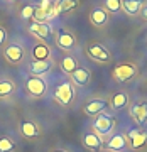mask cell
<instances>
[{
  "label": "cell",
  "mask_w": 147,
  "mask_h": 152,
  "mask_svg": "<svg viewBox=\"0 0 147 152\" xmlns=\"http://www.w3.org/2000/svg\"><path fill=\"white\" fill-rule=\"evenodd\" d=\"M115 127V118L108 113H100L93 122V129L98 135H108Z\"/></svg>",
  "instance_id": "6da1fadb"
},
{
  "label": "cell",
  "mask_w": 147,
  "mask_h": 152,
  "mask_svg": "<svg viewBox=\"0 0 147 152\" xmlns=\"http://www.w3.org/2000/svg\"><path fill=\"white\" fill-rule=\"evenodd\" d=\"M112 75H113V78L118 83H127L137 75V66L132 64V63H124V64L115 66V69Z\"/></svg>",
  "instance_id": "7a4b0ae2"
},
{
  "label": "cell",
  "mask_w": 147,
  "mask_h": 152,
  "mask_svg": "<svg viewBox=\"0 0 147 152\" xmlns=\"http://www.w3.org/2000/svg\"><path fill=\"white\" fill-rule=\"evenodd\" d=\"M73 96H75V90H73V85L69 81H63L61 85L56 86L54 98L61 105H69L73 102Z\"/></svg>",
  "instance_id": "3957f363"
},
{
  "label": "cell",
  "mask_w": 147,
  "mask_h": 152,
  "mask_svg": "<svg viewBox=\"0 0 147 152\" xmlns=\"http://www.w3.org/2000/svg\"><path fill=\"white\" fill-rule=\"evenodd\" d=\"M26 88H27L29 95H32V96H42L44 93H46V81H44L42 78H39V76H31L27 81H26Z\"/></svg>",
  "instance_id": "277c9868"
},
{
  "label": "cell",
  "mask_w": 147,
  "mask_h": 152,
  "mask_svg": "<svg viewBox=\"0 0 147 152\" xmlns=\"http://www.w3.org/2000/svg\"><path fill=\"white\" fill-rule=\"evenodd\" d=\"M108 107V102L107 100H102V98H95V100H90L85 107H83V112L90 117H98L100 113H103V110Z\"/></svg>",
  "instance_id": "5b68a950"
},
{
  "label": "cell",
  "mask_w": 147,
  "mask_h": 152,
  "mask_svg": "<svg viewBox=\"0 0 147 152\" xmlns=\"http://www.w3.org/2000/svg\"><path fill=\"white\" fill-rule=\"evenodd\" d=\"M4 56H5V59L9 61V63H12V64H19V63L24 59L26 53H24V48H22V46L10 44V46H7V48L4 49Z\"/></svg>",
  "instance_id": "8992f818"
},
{
  "label": "cell",
  "mask_w": 147,
  "mask_h": 152,
  "mask_svg": "<svg viewBox=\"0 0 147 152\" xmlns=\"http://www.w3.org/2000/svg\"><path fill=\"white\" fill-rule=\"evenodd\" d=\"M130 115L135 120V124L146 125L147 124V102H137L130 107Z\"/></svg>",
  "instance_id": "52a82bcc"
},
{
  "label": "cell",
  "mask_w": 147,
  "mask_h": 152,
  "mask_svg": "<svg viewBox=\"0 0 147 152\" xmlns=\"http://www.w3.org/2000/svg\"><path fill=\"white\" fill-rule=\"evenodd\" d=\"M88 56L91 58V59L98 61V63H108L110 61V53L108 49L102 46V44H91L90 48H88Z\"/></svg>",
  "instance_id": "ba28073f"
},
{
  "label": "cell",
  "mask_w": 147,
  "mask_h": 152,
  "mask_svg": "<svg viewBox=\"0 0 147 152\" xmlns=\"http://www.w3.org/2000/svg\"><path fill=\"white\" fill-rule=\"evenodd\" d=\"M29 32L34 34V36L37 39H41V41H46V39L51 37L53 29H51V26L46 24V22H34V24L29 26Z\"/></svg>",
  "instance_id": "9c48e42d"
},
{
  "label": "cell",
  "mask_w": 147,
  "mask_h": 152,
  "mask_svg": "<svg viewBox=\"0 0 147 152\" xmlns=\"http://www.w3.org/2000/svg\"><path fill=\"white\" fill-rule=\"evenodd\" d=\"M56 44H58V48L64 49V51H71L76 44V37L68 31H59L56 34Z\"/></svg>",
  "instance_id": "30bf717a"
},
{
  "label": "cell",
  "mask_w": 147,
  "mask_h": 152,
  "mask_svg": "<svg viewBox=\"0 0 147 152\" xmlns=\"http://www.w3.org/2000/svg\"><path fill=\"white\" fill-rule=\"evenodd\" d=\"M127 140L130 142L132 149H142L147 144V132L134 129V130H130L127 134Z\"/></svg>",
  "instance_id": "8fae6325"
},
{
  "label": "cell",
  "mask_w": 147,
  "mask_h": 152,
  "mask_svg": "<svg viewBox=\"0 0 147 152\" xmlns=\"http://www.w3.org/2000/svg\"><path fill=\"white\" fill-rule=\"evenodd\" d=\"M108 20V12L102 9V7H95L91 12H90V22H91L95 27H103Z\"/></svg>",
  "instance_id": "7c38bea8"
},
{
  "label": "cell",
  "mask_w": 147,
  "mask_h": 152,
  "mask_svg": "<svg viewBox=\"0 0 147 152\" xmlns=\"http://www.w3.org/2000/svg\"><path fill=\"white\" fill-rule=\"evenodd\" d=\"M125 147H127V137L122 135V134H115V135H112L108 139V142H107V149H108V151H113V152L124 151Z\"/></svg>",
  "instance_id": "4fadbf2b"
},
{
  "label": "cell",
  "mask_w": 147,
  "mask_h": 152,
  "mask_svg": "<svg viewBox=\"0 0 147 152\" xmlns=\"http://www.w3.org/2000/svg\"><path fill=\"white\" fill-rule=\"evenodd\" d=\"M83 144L90 151H100L102 149V139H100V135H98L97 132H88V134H85Z\"/></svg>",
  "instance_id": "5bb4252c"
},
{
  "label": "cell",
  "mask_w": 147,
  "mask_h": 152,
  "mask_svg": "<svg viewBox=\"0 0 147 152\" xmlns=\"http://www.w3.org/2000/svg\"><path fill=\"white\" fill-rule=\"evenodd\" d=\"M53 68V63L51 61H32L29 64V71L32 73L34 76H41V75H46L49 69Z\"/></svg>",
  "instance_id": "9a60e30c"
},
{
  "label": "cell",
  "mask_w": 147,
  "mask_h": 152,
  "mask_svg": "<svg viewBox=\"0 0 147 152\" xmlns=\"http://www.w3.org/2000/svg\"><path fill=\"white\" fill-rule=\"evenodd\" d=\"M127 105H129V96L124 91L113 93L112 98H110V107L113 110H122V108H125Z\"/></svg>",
  "instance_id": "2e32d148"
},
{
  "label": "cell",
  "mask_w": 147,
  "mask_h": 152,
  "mask_svg": "<svg viewBox=\"0 0 147 152\" xmlns=\"http://www.w3.org/2000/svg\"><path fill=\"white\" fill-rule=\"evenodd\" d=\"M71 81L75 85H80V86H85L90 83V71L86 68H78L73 75H71Z\"/></svg>",
  "instance_id": "e0dca14e"
},
{
  "label": "cell",
  "mask_w": 147,
  "mask_h": 152,
  "mask_svg": "<svg viewBox=\"0 0 147 152\" xmlns=\"http://www.w3.org/2000/svg\"><path fill=\"white\" fill-rule=\"evenodd\" d=\"M122 7H124V10L129 15H137V14H140L142 7H144V2L142 0H124Z\"/></svg>",
  "instance_id": "ac0fdd59"
},
{
  "label": "cell",
  "mask_w": 147,
  "mask_h": 152,
  "mask_svg": "<svg viewBox=\"0 0 147 152\" xmlns=\"http://www.w3.org/2000/svg\"><path fill=\"white\" fill-rule=\"evenodd\" d=\"M20 132H22V135H26L29 137V139H34V137H39V129H37V125L34 124V122H22L20 124Z\"/></svg>",
  "instance_id": "d6986e66"
},
{
  "label": "cell",
  "mask_w": 147,
  "mask_h": 152,
  "mask_svg": "<svg viewBox=\"0 0 147 152\" xmlns=\"http://www.w3.org/2000/svg\"><path fill=\"white\" fill-rule=\"evenodd\" d=\"M61 68H63L64 73L73 75V73L78 69V63H76V59H75L73 56H64V58L61 59Z\"/></svg>",
  "instance_id": "ffe728a7"
},
{
  "label": "cell",
  "mask_w": 147,
  "mask_h": 152,
  "mask_svg": "<svg viewBox=\"0 0 147 152\" xmlns=\"http://www.w3.org/2000/svg\"><path fill=\"white\" fill-rule=\"evenodd\" d=\"M78 5H80L78 0H59L56 4V12L58 14H64V12H69L73 9H76Z\"/></svg>",
  "instance_id": "44dd1931"
},
{
  "label": "cell",
  "mask_w": 147,
  "mask_h": 152,
  "mask_svg": "<svg viewBox=\"0 0 147 152\" xmlns=\"http://www.w3.org/2000/svg\"><path fill=\"white\" fill-rule=\"evenodd\" d=\"M49 48L48 46H44V44H39V46H36L32 51L34 54V61H48L49 59Z\"/></svg>",
  "instance_id": "7402d4cb"
},
{
  "label": "cell",
  "mask_w": 147,
  "mask_h": 152,
  "mask_svg": "<svg viewBox=\"0 0 147 152\" xmlns=\"http://www.w3.org/2000/svg\"><path fill=\"white\" fill-rule=\"evenodd\" d=\"M15 90V85L9 80H4V81H0V98L2 96H9L12 91Z\"/></svg>",
  "instance_id": "603a6c76"
},
{
  "label": "cell",
  "mask_w": 147,
  "mask_h": 152,
  "mask_svg": "<svg viewBox=\"0 0 147 152\" xmlns=\"http://www.w3.org/2000/svg\"><path fill=\"white\" fill-rule=\"evenodd\" d=\"M122 9V0H105V10L117 14Z\"/></svg>",
  "instance_id": "cb8c5ba5"
},
{
  "label": "cell",
  "mask_w": 147,
  "mask_h": 152,
  "mask_svg": "<svg viewBox=\"0 0 147 152\" xmlns=\"http://www.w3.org/2000/svg\"><path fill=\"white\" fill-rule=\"evenodd\" d=\"M14 151V142L7 137H2L0 139V152H12Z\"/></svg>",
  "instance_id": "d4e9b609"
},
{
  "label": "cell",
  "mask_w": 147,
  "mask_h": 152,
  "mask_svg": "<svg viewBox=\"0 0 147 152\" xmlns=\"http://www.w3.org/2000/svg\"><path fill=\"white\" fill-rule=\"evenodd\" d=\"M34 12H36V7L26 5L24 9H22V19H24V20H29V19H32V17H34Z\"/></svg>",
  "instance_id": "484cf974"
},
{
  "label": "cell",
  "mask_w": 147,
  "mask_h": 152,
  "mask_svg": "<svg viewBox=\"0 0 147 152\" xmlns=\"http://www.w3.org/2000/svg\"><path fill=\"white\" fill-rule=\"evenodd\" d=\"M5 41H7V32H5V29L4 27H0V46L5 42Z\"/></svg>",
  "instance_id": "4316f807"
},
{
  "label": "cell",
  "mask_w": 147,
  "mask_h": 152,
  "mask_svg": "<svg viewBox=\"0 0 147 152\" xmlns=\"http://www.w3.org/2000/svg\"><path fill=\"white\" fill-rule=\"evenodd\" d=\"M140 14H142V17H144V19H146V20H147V5H144V7H142Z\"/></svg>",
  "instance_id": "83f0119b"
},
{
  "label": "cell",
  "mask_w": 147,
  "mask_h": 152,
  "mask_svg": "<svg viewBox=\"0 0 147 152\" xmlns=\"http://www.w3.org/2000/svg\"><path fill=\"white\" fill-rule=\"evenodd\" d=\"M54 152H66V151H54Z\"/></svg>",
  "instance_id": "f1b7e54d"
},
{
  "label": "cell",
  "mask_w": 147,
  "mask_h": 152,
  "mask_svg": "<svg viewBox=\"0 0 147 152\" xmlns=\"http://www.w3.org/2000/svg\"><path fill=\"white\" fill-rule=\"evenodd\" d=\"M7 2H15V0H7Z\"/></svg>",
  "instance_id": "f546056e"
}]
</instances>
